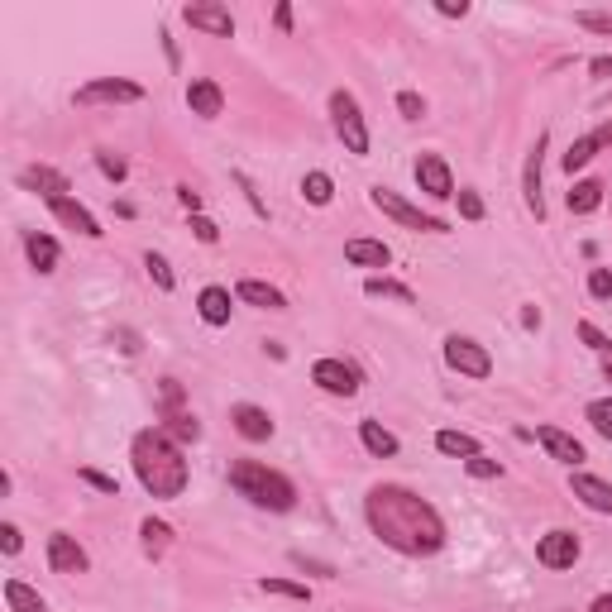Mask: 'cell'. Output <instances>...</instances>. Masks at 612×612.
Masks as SVG:
<instances>
[{
    "instance_id": "obj_49",
    "label": "cell",
    "mask_w": 612,
    "mask_h": 612,
    "mask_svg": "<svg viewBox=\"0 0 612 612\" xmlns=\"http://www.w3.org/2000/svg\"><path fill=\"white\" fill-rule=\"evenodd\" d=\"M436 10H440V15H450V20H464V15H469V5H464V0H459V5H455V0H440Z\"/></svg>"
},
{
    "instance_id": "obj_29",
    "label": "cell",
    "mask_w": 612,
    "mask_h": 612,
    "mask_svg": "<svg viewBox=\"0 0 612 612\" xmlns=\"http://www.w3.org/2000/svg\"><path fill=\"white\" fill-rule=\"evenodd\" d=\"M139 536H144V555H163V550L173 546V526H168V522H153V517L139 526Z\"/></svg>"
},
{
    "instance_id": "obj_52",
    "label": "cell",
    "mask_w": 612,
    "mask_h": 612,
    "mask_svg": "<svg viewBox=\"0 0 612 612\" xmlns=\"http://www.w3.org/2000/svg\"><path fill=\"white\" fill-rule=\"evenodd\" d=\"M589 612H612V593H603V598H593Z\"/></svg>"
},
{
    "instance_id": "obj_48",
    "label": "cell",
    "mask_w": 612,
    "mask_h": 612,
    "mask_svg": "<svg viewBox=\"0 0 612 612\" xmlns=\"http://www.w3.org/2000/svg\"><path fill=\"white\" fill-rule=\"evenodd\" d=\"M177 201H182V206H187L192 216H201V197L192 192V187H177Z\"/></svg>"
},
{
    "instance_id": "obj_17",
    "label": "cell",
    "mask_w": 612,
    "mask_h": 612,
    "mask_svg": "<svg viewBox=\"0 0 612 612\" xmlns=\"http://www.w3.org/2000/svg\"><path fill=\"white\" fill-rule=\"evenodd\" d=\"M536 440L546 445L550 459H560V464H569V469H574V464H584V445L569 436V431H560V426H541V431H536Z\"/></svg>"
},
{
    "instance_id": "obj_4",
    "label": "cell",
    "mask_w": 612,
    "mask_h": 612,
    "mask_svg": "<svg viewBox=\"0 0 612 612\" xmlns=\"http://www.w3.org/2000/svg\"><path fill=\"white\" fill-rule=\"evenodd\" d=\"M330 125L340 134L345 153H354V158L369 153V125H364V110L354 101V91H330Z\"/></svg>"
},
{
    "instance_id": "obj_2",
    "label": "cell",
    "mask_w": 612,
    "mask_h": 612,
    "mask_svg": "<svg viewBox=\"0 0 612 612\" xmlns=\"http://www.w3.org/2000/svg\"><path fill=\"white\" fill-rule=\"evenodd\" d=\"M130 459H134V479L144 483L149 498H182V488H187V459H182V445L163 426L139 431L130 445Z\"/></svg>"
},
{
    "instance_id": "obj_43",
    "label": "cell",
    "mask_w": 612,
    "mask_h": 612,
    "mask_svg": "<svg viewBox=\"0 0 612 612\" xmlns=\"http://www.w3.org/2000/svg\"><path fill=\"white\" fill-rule=\"evenodd\" d=\"M82 483H91L96 493H115L120 498V483L110 479V474H101V469H82Z\"/></svg>"
},
{
    "instance_id": "obj_35",
    "label": "cell",
    "mask_w": 612,
    "mask_h": 612,
    "mask_svg": "<svg viewBox=\"0 0 612 612\" xmlns=\"http://www.w3.org/2000/svg\"><path fill=\"white\" fill-rule=\"evenodd\" d=\"M168 436H177V440H197L201 436V426H197V416L192 412H168Z\"/></svg>"
},
{
    "instance_id": "obj_3",
    "label": "cell",
    "mask_w": 612,
    "mask_h": 612,
    "mask_svg": "<svg viewBox=\"0 0 612 612\" xmlns=\"http://www.w3.org/2000/svg\"><path fill=\"white\" fill-rule=\"evenodd\" d=\"M230 488L240 498H249L254 507H263V512H292L297 507L292 479L278 474V469H268V464H259V459H235L230 464Z\"/></svg>"
},
{
    "instance_id": "obj_44",
    "label": "cell",
    "mask_w": 612,
    "mask_h": 612,
    "mask_svg": "<svg viewBox=\"0 0 612 612\" xmlns=\"http://www.w3.org/2000/svg\"><path fill=\"white\" fill-rule=\"evenodd\" d=\"M20 546H24V541H20V526L5 522V526H0V550H5V555H20Z\"/></svg>"
},
{
    "instance_id": "obj_26",
    "label": "cell",
    "mask_w": 612,
    "mask_h": 612,
    "mask_svg": "<svg viewBox=\"0 0 612 612\" xmlns=\"http://www.w3.org/2000/svg\"><path fill=\"white\" fill-rule=\"evenodd\" d=\"M359 440H364V450H369V455H378V459H393L397 450H402L393 431H383L378 421H359Z\"/></svg>"
},
{
    "instance_id": "obj_13",
    "label": "cell",
    "mask_w": 612,
    "mask_h": 612,
    "mask_svg": "<svg viewBox=\"0 0 612 612\" xmlns=\"http://www.w3.org/2000/svg\"><path fill=\"white\" fill-rule=\"evenodd\" d=\"M182 20L192 24V29H201V34H211V39H230L235 34V15L225 5H187Z\"/></svg>"
},
{
    "instance_id": "obj_24",
    "label": "cell",
    "mask_w": 612,
    "mask_h": 612,
    "mask_svg": "<svg viewBox=\"0 0 612 612\" xmlns=\"http://www.w3.org/2000/svg\"><path fill=\"white\" fill-rule=\"evenodd\" d=\"M345 259H350L354 268H388V263H393V249L383 240H350L345 244Z\"/></svg>"
},
{
    "instance_id": "obj_39",
    "label": "cell",
    "mask_w": 612,
    "mask_h": 612,
    "mask_svg": "<svg viewBox=\"0 0 612 612\" xmlns=\"http://www.w3.org/2000/svg\"><path fill=\"white\" fill-rule=\"evenodd\" d=\"M397 110H402V120H421V115H426L421 91H397Z\"/></svg>"
},
{
    "instance_id": "obj_22",
    "label": "cell",
    "mask_w": 612,
    "mask_h": 612,
    "mask_svg": "<svg viewBox=\"0 0 612 612\" xmlns=\"http://www.w3.org/2000/svg\"><path fill=\"white\" fill-rule=\"evenodd\" d=\"M197 311H201V321H206V326H230V311H235L230 287H201Z\"/></svg>"
},
{
    "instance_id": "obj_8",
    "label": "cell",
    "mask_w": 612,
    "mask_h": 612,
    "mask_svg": "<svg viewBox=\"0 0 612 612\" xmlns=\"http://www.w3.org/2000/svg\"><path fill=\"white\" fill-rule=\"evenodd\" d=\"M412 173H416V187H421L431 201H450V197H455V173H450V163H445L440 153H421Z\"/></svg>"
},
{
    "instance_id": "obj_20",
    "label": "cell",
    "mask_w": 612,
    "mask_h": 612,
    "mask_svg": "<svg viewBox=\"0 0 612 612\" xmlns=\"http://www.w3.org/2000/svg\"><path fill=\"white\" fill-rule=\"evenodd\" d=\"M230 421H235V431H240L244 440H268L273 436V416L263 412V407H254V402H240V407L230 412Z\"/></svg>"
},
{
    "instance_id": "obj_51",
    "label": "cell",
    "mask_w": 612,
    "mask_h": 612,
    "mask_svg": "<svg viewBox=\"0 0 612 612\" xmlns=\"http://www.w3.org/2000/svg\"><path fill=\"white\" fill-rule=\"evenodd\" d=\"M273 24H278V29H292V10H287V5H278V10H273Z\"/></svg>"
},
{
    "instance_id": "obj_31",
    "label": "cell",
    "mask_w": 612,
    "mask_h": 612,
    "mask_svg": "<svg viewBox=\"0 0 612 612\" xmlns=\"http://www.w3.org/2000/svg\"><path fill=\"white\" fill-rule=\"evenodd\" d=\"M259 589L278 593V598H292V603H311V589H306V584H292V579H268V574H263Z\"/></svg>"
},
{
    "instance_id": "obj_6",
    "label": "cell",
    "mask_w": 612,
    "mask_h": 612,
    "mask_svg": "<svg viewBox=\"0 0 612 612\" xmlns=\"http://www.w3.org/2000/svg\"><path fill=\"white\" fill-rule=\"evenodd\" d=\"M130 101H144V87L125 77H101V82L77 87V106H130Z\"/></svg>"
},
{
    "instance_id": "obj_45",
    "label": "cell",
    "mask_w": 612,
    "mask_h": 612,
    "mask_svg": "<svg viewBox=\"0 0 612 612\" xmlns=\"http://www.w3.org/2000/svg\"><path fill=\"white\" fill-rule=\"evenodd\" d=\"M192 230H197L201 244H216L220 240V225H216V220H206V216H192Z\"/></svg>"
},
{
    "instance_id": "obj_1",
    "label": "cell",
    "mask_w": 612,
    "mask_h": 612,
    "mask_svg": "<svg viewBox=\"0 0 612 612\" xmlns=\"http://www.w3.org/2000/svg\"><path fill=\"white\" fill-rule=\"evenodd\" d=\"M364 517H369V531L383 541L388 550L397 555H436L445 546V522H440V512L426 498H416L412 488H402V483H378L369 488V498H364Z\"/></svg>"
},
{
    "instance_id": "obj_33",
    "label": "cell",
    "mask_w": 612,
    "mask_h": 612,
    "mask_svg": "<svg viewBox=\"0 0 612 612\" xmlns=\"http://www.w3.org/2000/svg\"><path fill=\"white\" fill-rule=\"evenodd\" d=\"M589 426L598 431L603 440H612V397H598V402H589Z\"/></svg>"
},
{
    "instance_id": "obj_32",
    "label": "cell",
    "mask_w": 612,
    "mask_h": 612,
    "mask_svg": "<svg viewBox=\"0 0 612 612\" xmlns=\"http://www.w3.org/2000/svg\"><path fill=\"white\" fill-rule=\"evenodd\" d=\"M364 292H369V297H393V302H416L412 287L393 283V278H369V283H364Z\"/></svg>"
},
{
    "instance_id": "obj_14",
    "label": "cell",
    "mask_w": 612,
    "mask_h": 612,
    "mask_svg": "<svg viewBox=\"0 0 612 612\" xmlns=\"http://www.w3.org/2000/svg\"><path fill=\"white\" fill-rule=\"evenodd\" d=\"M603 149H612V125H598L593 134L574 139V144H569V153L560 158V163H565V173H579V168H589V163H593V158H598Z\"/></svg>"
},
{
    "instance_id": "obj_27",
    "label": "cell",
    "mask_w": 612,
    "mask_h": 612,
    "mask_svg": "<svg viewBox=\"0 0 612 612\" xmlns=\"http://www.w3.org/2000/svg\"><path fill=\"white\" fill-rule=\"evenodd\" d=\"M436 450L450 459H474L483 455V445L474 436H464V431H436Z\"/></svg>"
},
{
    "instance_id": "obj_30",
    "label": "cell",
    "mask_w": 612,
    "mask_h": 612,
    "mask_svg": "<svg viewBox=\"0 0 612 612\" xmlns=\"http://www.w3.org/2000/svg\"><path fill=\"white\" fill-rule=\"evenodd\" d=\"M302 197L311 201V206H330V197H335V182H330V173H306L302 177Z\"/></svg>"
},
{
    "instance_id": "obj_50",
    "label": "cell",
    "mask_w": 612,
    "mask_h": 612,
    "mask_svg": "<svg viewBox=\"0 0 612 612\" xmlns=\"http://www.w3.org/2000/svg\"><path fill=\"white\" fill-rule=\"evenodd\" d=\"M593 77H612V53H603V58H593Z\"/></svg>"
},
{
    "instance_id": "obj_53",
    "label": "cell",
    "mask_w": 612,
    "mask_h": 612,
    "mask_svg": "<svg viewBox=\"0 0 612 612\" xmlns=\"http://www.w3.org/2000/svg\"><path fill=\"white\" fill-rule=\"evenodd\" d=\"M608 383H612V364H608Z\"/></svg>"
},
{
    "instance_id": "obj_10",
    "label": "cell",
    "mask_w": 612,
    "mask_h": 612,
    "mask_svg": "<svg viewBox=\"0 0 612 612\" xmlns=\"http://www.w3.org/2000/svg\"><path fill=\"white\" fill-rule=\"evenodd\" d=\"M311 383L330 397H354L359 393V373L345 364V359H316L311 364Z\"/></svg>"
},
{
    "instance_id": "obj_7",
    "label": "cell",
    "mask_w": 612,
    "mask_h": 612,
    "mask_svg": "<svg viewBox=\"0 0 612 612\" xmlns=\"http://www.w3.org/2000/svg\"><path fill=\"white\" fill-rule=\"evenodd\" d=\"M445 364L455 373H464V378H488V373H493L488 350H483L479 340H469V335H450V340H445Z\"/></svg>"
},
{
    "instance_id": "obj_9",
    "label": "cell",
    "mask_w": 612,
    "mask_h": 612,
    "mask_svg": "<svg viewBox=\"0 0 612 612\" xmlns=\"http://www.w3.org/2000/svg\"><path fill=\"white\" fill-rule=\"evenodd\" d=\"M574 560H579V536H574V531H565V526H555V531H546V536L536 541V565L574 569Z\"/></svg>"
},
{
    "instance_id": "obj_28",
    "label": "cell",
    "mask_w": 612,
    "mask_h": 612,
    "mask_svg": "<svg viewBox=\"0 0 612 612\" xmlns=\"http://www.w3.org/2000/svg\"><path fill=\"white\" fill-rule=\"evenodd\" d=\"M5 603H10V612H48L44 598L29 584H20V579H5Z\"/></svg>"
},
{
    "instance_id": "obj_37",
    "label": "cell",
    "mask_w": 612,
    "mask_h": 612,
    "mask_svg": "<svg viewBox=\"0 0 612 612\" xmlns=\"http://www.w3.org/2000/svg\"><path fill=\"white\" fill-rule=\"evenodd\" d=\"M574 24H579V29H593V34H608V39H612V15H608V10H579V15H574Z\"/></svg>"
},
{
    "instance_id": "obj_12",
    "label": "cell",
    "mask_w": 612,
    "mask_h": 612,
    "mask_svg": "<svg viewBox=\"0 0 612 612\" xmlns=\"http://www.w3.org/2000/svg\"><path fill=\"white\" fill-rule=\"evenodd\" d=\"M541 158H546V134H536V144L526 153V173H522V197L526 211L536 220H546V197H541Z\"/></svg>"
},
{
    "instance_id": "obj_21",
    "label": "cell",
    "mask_w": 612,
    "mask_h": 612,
    "mask_svg": "<svg viewBox=\"0 0 612 612\" xmlns=\"http://www.w3.org/2000/svg\"><path fill=\"white\" fill-rule=\"evenodd\" d=\"M20 182L29 187V192H39L44 201H58V197H67V192H72V187H67V177L58 173V168H44V163H39V168H24Z\"/></svg>"
},
{
    "instance_id": "obj_19",
    "label": "cell",
    "mask_w": 612,
    "mask_h": 612,
    "mask_svg": "<svg viewBox=\"0 0 612 612\" xmlns=\"http://www.w3.org/2000/svg\"><path fill=\"white\" fill-rule=\"evenodd\" d=\"M235 297H240L244 306H259V311H287V297H283V292H278L273 283H259V278H240Z\"/></svg>"
},
{
    "instance_id": "obj_41",
    "label": "cell",
    "mask_w": 612,
    "mask_h": 612,
    "mask_svg": "<svg viewBox=\"0 0 612 612\" xmlns=\"http://www.w3.org/2000/svg\"><path fill=\"white\" fill-rule=\"evenodd\" d=\"M455 201H459V216L464 220H483V197L479 192H469V187H464V192H455Z\"/></svg>"
},
{
    "instance_id": "obj_16",
    "label": "cell",
    "mask_w": 612,
    "mask_h": 612,
    "mask_svg": "<svg viewBox=\"0 0 612 612\" xmlns=\"http://www.w3.org/2000/svg\"><path fill=\"white\" fill-rule=\"evenodd\" d=\"M48 211L63 220L67 230H77V235H87V240H101V220L91 216L82 201H72V197H58V201H48Z\"/></svg>"
},
{
    "instance_id": "obj_25",
    "label": "cell",
    "mask_w": 612,
    "mask_h": 612,
    "mask_svg": "<svg viewBox=\"0 0 612 612\" xmlns=\"http://www.w3.org/2000/svg\"><path fill=\"white\" fill-rule=\"evenodd\" d=\"M565 206L574 216H593L598 206H603V182L598 177H584V182H574V192L565 197Z\"/></svg>"
},
{
    "instance_id": "obj_47",
    "label": "cell",
    "mask_w": 612,
    "mask_h": 612,
    "mask_svg": "<svg viewBox=\"0 0 612 612\" xmlns=\"http://www.w3.org/2000/svg\"><path fill=\"white\" fill-rule=\"evenodd\" d=\"M235 182H240V187H244V197H249V206H254L259 216H268V206H263V197H259V192H254V182H249V177H244V173H235Z\"/></svg>"
},
{
    "instance_id": "obj_34",
    "label": "cell",
    "mask_w": 612,
    "mask_h": 612,
    "mask_svg": "<svg viewBox=\"0 0 612 612\" xmlns=\"http://www.w3.org/2000/svg\"><path fill=\"white\" fill-rule=\"evenodd\" d=\"M144 268H149V278H153V283H158V287H163V292H173V287H177V278H173V263L163 259V254H153V249H149V254H144Z\"/></svg>"
},
{
    "instance_id": "obj_36",
    "label": "cell",
    "mask_w": 612,
    "mask_h": 612,
    "mask_svg": "<svg viewBox=\"0 0 612 612\" xmlns=\"http://www.w3.org/2000/svg\"><path fill=\"white\" fill-rule=\"evenodd\" d=\"M579 340H584V345H589L593 354H603V359L612 364V340H608V335H603L598 326H593V321H579Z\"/></svg>"
},
{
    "instance_id": "obj_15",
    "label": "cell",
    "mask_w": 612,
    "mask_h": 612,
    "mask_svg": "<svg viewBox=\"0 0 612 612\" xmlns=\"http://www.w3.org/2000/svg\"><path fill=\"white\" fill-rule=\"evenodd\" d=\"M569 493L589 507V512L612 517V483H603L598 474H574V479H569Z\"/></svg>"
},
{
    "instance_id": "obj_18",
    "label": "cell",
    "mask_w": 612,
    "mask_h": 612,
    "mask_svg": "<svg viewBox=\"0 0 612 612\" xmlns=\"http://www.w3.org/2000/svg\"><path fill=\"white\" fill-rule=\"evenodd\" d=\"M187 106H192V115H201V120H216L220 110H225V91H220L211 77H197V82L187 87Z\"/></svg>"
},
{
    "instance_id": "obj_23",
    "label": "cell",
    "mask_w": 612,
    "mask_h": 612,
    "mask_svg": "<svg viewBox=\"0 0 612 612\" xmlns=\"http://www.w3.org/2000/svg\"><path fill=\"white\" fill-rule=\"evenodd\" d=\"M24 254H29V263H34L39 273H53L58 259H63L58 240H53V235H39V230H29V235H24Z\"/></svg>"
},
{
    "instance_id": "obj_40",
    "label": "cell",
    "mask_w": 612,
    "mask_h": 612,
    "mask_svg": "<svg viewBox=\"0 0 612 612\" xmlns=\"http://www.w3.org/2000/svg\"><path fill=\"white\" fill-rule=\"evenodd\" d=\"M96 168H101L110 182H125V173H130V163H125V158H115V153H96Z\"/></svg>"
},
{
    "instance_id": "obj_11",
    "label": "cell",
    "mask_w": 612,
    "mask_h": 612,
    "mask_svg": "<svg viewBox=\"0 0 612 612\" xmlns=\"http://www.w3.org/2000/svg\"><path fill=\"white\" fill-rule=\"evenodd\" d=\"M48 569H53V574H87L91 560L67 531H53V536H48Z\"/></svg>"
},
{
    "instance_id": "obj_46",
    "label": "cell",
    "mask_w": 612,
    "mask_h": 612,
    "mask_svg": "<svg viewBox=\"0 0 612 612\" xmlns=\"http://www.w3.org/2000/svg\"><path fill=\"white\" fill-rule=\"evenodd\" d=\"M292 565H302L306 574H321V579H335V569H330L326 560H306V555H292Z\"/></svg>"
},
{
    "instance_id": "obj_42",
    "label": "cell",
    "mask_w": 612,
    "mask_h": 612,
    "mask_svg": "<svg viewBox=\"0 0 612 612\" xmlns=\"http://www.w3.org/2000/svg\"><path fill=\"white\" fill-rule=\"evenodd\" d=\"M464 469H469L474 479H498V474H503V464H498V459H483V455L464 459Z\"/></svg>"
},
{
    "instance_id": "obj_38",
    "label": "cell",
    "mask_w": 612,
    "mask_h": 612,
    "mask_svg": "<svg viewBox=\"0 0 612 612\" xmlns=\"http://www.w3.org/2000/svg\"><path fill=\"white\" fill-rule=\"evenodd\" d=\"M589 297L612 302V268H593V273H589Z\"/></svg>"
},
{
    "instance_id": "obj_5",
    "label": "cell",
    "mask_w": 612,
    "mask_h": 612,
    "mask_svg": "<svg viewBox=\"0 0 612 612\" xmlns=\"http://www.w3.org/2000/svg\"><path fill=\"white\" fill-rule=\"evenodd\" d=\"M369 201H373V206H378V211H383L388 220H397L402 230H421V235H445V230H450V225H445L440 216H426V211H416L412 201H402V197L393 192V187H373Z\"/></svg>"
}]
</instances>
